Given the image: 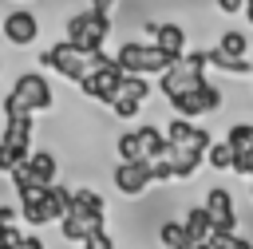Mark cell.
Listing matches in <instances>:
<instances>
[{
    "label": "cell",
    "mask_w": 253,
    "mask_h": 249,
    "mask_svg": "<svg viewBox=\"0 0 253 249\" xmlns=\"http://www.w3.org/2000/svg\"><path fill=\"white\" fill-rule=\"evenodd\" d=\"M87 233H95V225H91L87 217H79V213H67V217L59 221V237H63V241H75V245H79Z\"/></svg>",
    "instance_id": "cell-23"
},
{
    "label": "cell",
    "mask_w": 253,
    "mask_h": 249,
    "mask_svg": "<svg viewBox=\"0 0 253 249\" xmlns=\"http://www.w3.org/2000/svg\"><path fill=\"white\" fill-rule=\"evenodd\" d=\"M111 4L115 0H87V8H103V12H111Z\"/></svg>",
    "instance_id": "cell-33"
},
{
    "label": "cell",
    "mask_w": 253,
    "mask_h": 249,
    "mask_svg": "<svg viewBox=\"0 0 253 249\" xmlns=\"http://www.w3.org/2000/svg\"><path fill=\"white\" fill-rule=\"evenodd\" d=\"M206 63L217 67V71H225V75H233V79H249L253 75V63L249 59H233V55H225L217 47H206Z\"/></svg>",
    "instance_id": "cell-17"
},
{
    "label": "cell",
    "mask_w": 253,
    "mask_h": 249,
    "mask_svg": "<svg viewBox=\"0 0 253 249\" xmlns=\"http://www.w3.org/2000/svg\"><path fill=\"white\" fill-rule=\"evenodd\" d=\"M51 103H55V95H51L47 75L20 71L12 91L4 95V115H40V111H51Z\"/></svg>",
    "instance_id": "cell-1"
},
{
    "label": "cell",
    "mask_w": 253,
    "mask_h": 249,
    "mask_svg": "<svg viewBox=\"0 0 253 249\" xmlns=\"http://www.w3.org/2000/svg\"><path fill=\"white\" fill-rule=\"evenodd\" d=\"M24 158H28L24 150H16V146L0 142V174H12V170H16V162H24Z\"/></svg>",
    "instance_id": "cell-27"
},
{
    "label": "cell",
    "mask_w": 253,
    "mask_h": 249,
    "mask_svg": "<svg viewBox=\"0 0 253 249\" xmlns=\"http://www.w3.org/2000/svg\"><path fill=\"white\" fill-rule=\"evenodd\" d=\"M119 83H123V67L115 63V55H103V51H95V55H91V67H87V75L79 79V91H83L87 99H95V103L111 107V99L119 95Z\"/></svg>",
    "instance_id": "cell-5"
},
{
    "label": "cell",
    "mask_w": 253,
    "mask_h": 249,
    "mask_svg": "<svg viewBox=\"0 0 253 249\" xmlns=\"http://www.w3.org/2000/svg\"><path fill=\"white\" fill-rule=\"evenodd\" d=\"M0 249H16V245H0Z\"/></svg>",
    "instance_id": "cell-36"
},
{
    "label": "cell",
    "mask_w": 253,
    "mask_h": 249,
    "mask_svg": "<svg viewBox=\"0 0 253 249\" xmlns=\"http://www.w3.org/2000/svg\"><path fill=\"white\" fill-rule=\"evenodd\" d=\"M71 202H75V190L59 186V182H51V186H47V213H51V221H55V225L71 213Z\"/></svg>",
    "instance_id": "cell-19"
},
{
    "label": "cell",
    "mask_w": 253,
    "mask_h": 249,
    "mask_svg": "<svg viewBox=\"0 0 253 249\" xmlns=\"http://www.w3.org/2000/svg\"><path fill=\"white\" fill-rule=\"evenodd\" d=\"M162 130H166V138H170L174 146H182V142H190V138H194V119H182V115H174V119H170Z\"/></svg>",
    "instance_id": "cell-25"
},
{
    "label": "cell",
    "mask_w": 253,
    "mask_h": 249,
    "mask_svg": "<svg viewBox=\"0 0 253 249\" xmlns=\"http://www.w3.org/2000/svg\"><path fill=\"white\" fill-rule=\"evenodd\" d=\"M107 36H111V16H107L103 8H83V12H71V16H67V24H63V40H67L71 47H79L83 55L103 51Z\"/></svg>",
    "instance_id": "cell-2"
},
{
    "label": "cell",
    "mask_w": 253,
    "mask_h": 249,
    "mask_svg": "<svg viewBox=\"0 0 253 249\" xmlns=\"http://www.w3.org/2000/svg\"><path fill=\"white\" fill-rule=\"evenodd\" d=\"M225 138L233 142V150H249L253 146V123H233L225 130Z\"/></svg>",
    "instance_id": "cell-26"
},
{
    "label": "cell",
    "mask_w": 253,
    "mask_h": 249,
    "mask_svg": "<svg viewBox=\"0 0 253 249\" xmlns=\"http://www.w3.org/2000/svg\"><path fill=\"white\" fill-rule=\"evenodd\" d=\"M233 154H237V150H233V142H229V138H213V142H210V150H206V166H210V170H225V174H229V170H233Z\"/></svg>",
    "instance_id": "cell-20"
},
{
    "label": "cell",
    "mask_w": 253,
    "mask_h": 249,
    "mask_svg": "<svg viewBox=\"0 0 253 249\" xmlns=\"http://www.w3.org/2000/svg\"><path fill=\"white\" fill-rule=\"evenodd\" d=\"M182 229H186V237H190L194 245L206 241V237L213 233V217H210V209H206V206H190L186 217H182Z\"/></svg>",
    "instance_id": "cell-16"
},
{
    "label": "cell",
    "mask_w": 253,
    "mask_h": 249,
    "mask_svg": "<svg viewBox=\"0 0 253 249\" xmlns=\"http://www.w3.org/2000/svg\"><path fill=\"white\" fill-rule=\"evenodd\" d=\"M43 63H47L55 75H63L67 83H79V79L87 75V67H91V55H83L79 47H71V43L59 36V43H51V47L43 51Z\"/></svg>",
    "instance_id": "cell-7"
},
{
    "label": "cell",
    "mask_w": 253,
    "mask_h": 249,
    "mask_svg": "<svg viewBox=\"0 0 253 249\" xmlns=\"http://www.w3.org/2000/svg\"><path fill=\"white\" fill-rule=\"evenodd\" d=\"M249 202H253V178H249Z\"/></svg>",
    "instance_id": "cell-35"
},
{
    "label": "cell",
    "mask_w": 253,
    "mask_h": 249,
    "mask_svg": "<svg viewBox=\"0 0 253 249\" xmlns=\"http://www.w3.org/2000/svg\"><path fill=\"white\" fill-rule=\"evenodd\" d=\"M0 32H4V40L12 47H32L40 40V16L32 8H12V12H4Z\"/></svg>",
    "instance_id": "cell-9"
},
{
    "label": "cell",
    "mask_w": 253,
    "mask_h": 249,
    "mask_svg": "<svg viewBox=\"0 0 253 249\" xmlns=\"http://www.w3.org/2000/svg\"><path fill=\"white\" fill-rule=\"evenodd\" d=\"M158 245H162V249H190L194 241L186 237L182 221H162V225H158Z\"/></svg>",
    "instance_id": "cell-22"
},
{
    "label": "cell",
    "mask_w": 253,
    "mask_h": 249,
    "mask_svg": "<svg viewBox=\"0 0 253 249\" xmlns=\"http://www.w3.org/2000/svg\"><path fill=\"white\" fill-rule=\"evenodd\" d=\"M146 99H150V83H146V75H126V71H123L119 95L111 99V115H115V119H134V115L142 111Z\"/></svg>",
    "instance_id": "cell-8"
},
{
    "label": "cell",
    "mask_w": 253,
    "mask_h": 249,
    "mask_svg": "<svg viewBox=\"0 0 253 249\" xmlns=\"http://www.w3.org/2000/svg\"><path fill=\"white\" fill-rule=\"evenodd\" d=\"M32 134H36V115H4V130H0V142L32 154Z\"/></svg>",
    "instance_id": "cell-14"
},
{
    "label": "cell",
    "mask_w": 253,
    "mask_h": 249,
    "mask_svg": "<svg viewBox=\"0 0 253 249\" xmlns=\"http://www.w3.org/2000/svg\"><path fill=\"white\" fill-rule=\"evenodd\" d=\"M28 170H32V178H36L40 186H51L55 174H59V158H55L51 150H32V154H28Z\"/></svg>",
    "instance_id": "cell-18"
},
{
    "label": "cell",
    "mask_w": 253,
    "mask_h": 249,
    "mask_svg": "<svg viewBox=\"0 0 253 249\" xmlns=\"http://www.w3.org/2000/svg\"><path fill=\"white\" fill-rule=\"evenodd\" d=\"M71 213H79V217H87L95 229H107V202H103V194L99 190H91V186H83V190H75V202H71Z\"/></svg>",
    "instance_id": "cell-15"
},
{
    "label": "cell",
    "mask_w": 253,
    "mask_h": 249,
    "mask_svg": "<svg viewBox=\"0 0 253 249\" xmlns=\"http://www.w3.org/2000/svg\"><path fill=\"white\" fill-rule=\"evenodd\" d=\"M213 4H217L221 16H241L245 12V0H213Z\"/></svg>",
    "instance_id": "cell-30"
},
{
    "label": "cell",
    "mask_w": 253,
    "mask_h": 249,
    "mask_svg": "<svg viewBox=\"0 0 253 249\" xmlns=\"http://www.w3.org/2000/svg\"><path fill=\"white\" fill-rule=\"evenodd\" d=\"M115 154H119V162L142 158V142H138V130H123V134L115 138Z\"/></svg>",
    "instance_id": "cell-24"
},
{
    "label": "cell",
    "mask_w": 253,
    "mask_h": 249,
    "mask_svg": "<svg viewBox=\"0 0 253 249\" xmlns=\"http://www.w3.org/2000/svg\"><path fill=\"white\" fill-rule=\"evenodd\" d=\"M146 28H150L154 43H158L162 51H170L174 59H182V55L190 51V36H186V28H182V24H170V20H166V24H158V20H150Z\"/></svg>",
    "instance_id": "cell-13"
},
{
    "label": "cell",
    "mask_w": 253,
    "mask_h": 249,
    "mask_svg": "<svg viewBox=\"0 0 253 249\" xmlns=\"http://www.w3.org/2000/svg\"><path fill=\"white\" fill-rule=\"evenodd\" d=\"M16 213H20V209H12V206H0V225H12V221H16Z\"/></svg>",
    "instance_id": "cell-31"
},
{
    "label": "cell",
    "mask_w": 253,
    "mask_h": 249,
    "mask_svg": "<svg viewBox=\"0 0 253 249\" xmlns=\"http://www.w3.org/2000/svg\"><path fill=\"white\" fill-rule=\"evenodd\" d=\"M221 103H225V95H221V87H213L210 79H206V83H198L194 91H186V95L170 99L174 115H182V119H202V115H213V111H221Z\"/></svg>",
    "instance_id": "cell-6"
},
{
    "label": "cell",
    "mask_w": 253,
    "mask_h": 249,
    "mask_svg": "<svg viewBox=\"0 0 253 249\" xmlns=\"http://www.w3.org/2000/svg\"><path fill=\"white\" fill-rule=\"evenodd\" d=\"M111 182H115V190H119V194L138 198V194H146V190H150L154 174H150V162H146V158H130V162H119V166L111 170Z\"/></svg>",
    "instance_id": "cell-10"
},
{
    "label": "cell",
    "mask_w": 253,
    "mask_h": 249,
    "mask_svg": "<svg viewBox=\"0 0 253 249\" xmlns=\"http://www.w3.org/2000/svg\"><path fill=\"white\" fill-rule=\"evenodd\" d=\"M115 63H119L126 75H162V71L174 63V55H170V51H162L158 43L126 40V43H119V51H115Z\"/></svg>",
    "instance_id": "cell-4"
},
{
    "label": "cell",
    "mask_w": 253,
    "mask_h": 249,
    "mask_svg": "<svg viewBox=\"0 0 253 249\" xmlns=\"http://www.w3.org/2000/svg\"><path fill=\"white\" fill-rule=\"evenodd\" d=\"M206 51H186L182 59H174L162 75H158V91L166 95V103L170 99H178V95H186V91H194L198 83H206Z\"/></svg>",
    "instance_id": "cell-3"
},
{
    "label": "cell",
    "mask_w": 253,
    "mask_h": 249,
    "mask_svg": "<svg viewBox=\"0 0 253 249\" xmlns=\"http://www.w3.org/2000/svg\"><path fill=\"white\" fill-rule=\"evenodd\" d=\"M217 51H225V55H233V59H249V36L237 32V28H229V32H221Z\"/></svg>",
    "instance_id": "cell-21"
},
{
    "label": "cell",
    "mask_w": 253,
    "mask_h": 249,
    "mask_svg": "<svg viewBox=\"0 0 253 249\" xmlns=\"http://www.w3.org/2000/svg\"><path fill=\"white\" fill-rule=\"evenodd\" d=\"M0 71H4V59H0Z\"/></svg>",
    "instance_id": "cell-37"
},
{
    "label": "cell",
    "mask_w": 253,
    "mask_h": 249,
    "mask_svg": "<svg viewBox=\"0 0 253 249\" xmlns=\"http://www.w3.org/2000/svg\"><path fill=\"white\" fill-rule=\"evenodd\" d=\"M241 16H245V20L253 24V0H245V12H241Z\"/></svg>",
    "instance_id": "cell-34"
},
{
    "label": "cell",
    "mask_w": 253,
    "mask_h": 249,
    "mask_svg": "<svg viewBox=\"0 0 253 249\" xmlns=\"http://www.w3.org/2000/svg\"><path fill=\"white\" fill-rule=\"evenodd\" d=\"M233 249H253V241H249L245 233H237V237H233Z\"/></svg>",
    "instance_id": "cell-32"
},
{
    "label": "cell",
    "mask_w": 253,
    "mask_h": 249,
    "mask_svg": "<svg viewBox=\"0 0 253 249\" xmlns=\"http://www.w3.org/2000/svg\"><path fill=\"white\" fill-rule=\"evenodd\" d=\"M16 198H20V217H24L32 229H40V225H51V213H47V186L32 182V186H24Z\"/></svg>",
    "instance_id": "cell-12"
},
{
    "label": "cell",
    "mask_w": 253,
    "mask_h": 249,
    "mask_svg": "<svg viewBox=\"0 0 253 249\" xmlns=\"http://www.w3.org/2000/svg\"><path fill=\"white\" fill-rule=\"evenodd\" d=\"M12 245H16V249H47L40 233H16V241H12Z\"/></svg>",
    "instance_id": "cell-29"
},
{
    "label": "cell",
    "mask_w": 253,
    "mask_h": 249,
    "mask_svg": "<svg viewBox=\"0 0 253 249\" xmlns=\"http://www.w3.org/2000/svg\"><path fill=\"white\" fill-rule=\"evenodd\" d=\"M79 249H115V237H111L107 229H95V233H87V237L79 241Z\"/></svg>",
    "instance_id": "cell-28"
},
{
    "label": "cell",
    "mask_w": 253,
    "mask_h": 249,
    "mask_svg": "<svg viewBox=\"0 0 253 249\" xmlns=\"http://www.w3.org/2000/svg\"><path fill=\"white\" fill-rule=\"evenodd\" d=\"M202 206L210 209V217H213V229H217V233H237L233 194H229L225 186H213V190H206V202H202Z\"/></svg>",
    "instance_id": "cell-11"
}]
</instances>
